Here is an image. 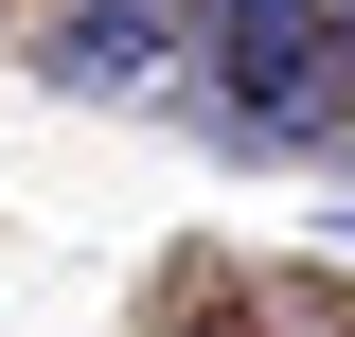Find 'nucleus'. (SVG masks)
Segmentation results:
<instances>
[{"instance_id":"39448f33","label":"nucleus","mask_w":355,"mask_h":337,"mask_svg":"<svg viewBox=\"0 0 355 337\" xmlns=\"http://www.w3.org/2000/svg\"><path fill=\"white\" fill-rule=\"evenodd\" d=\"M338 249H355V213H338Z\"/></svg>"},{"instance_id":"f03ea898","label":"nucleus","mask_w":355,"mask_h":337,"mask_svg":"<svg viewBox=\"0 0 355 337\" xmlns=\"http://www.w3.org/2000/svg\"><path fill=\"white\" fill-rule=\"evenodd\" d=\"M160 71H178V18L71 0V36H53V89H71V107H160Z\"/></svg>"},{"instance_id":"f257e3e1","label":"nucleus","mask_w":355,"mask_h":337,"mask_svg":"<svg viewBox=\"0 0 355 337\" xmlns=\"http://www.w3.org/2000/svg\"><path fill=\"white\" fill-rule=\"evenodd\" d=\"M196 36H214V125L266 142V160H302V142H355V53H338V0H196Z\"/></svg>"},{"instance_id":"20e7f679","label":"nucleus","mask_w":355,"mask_h":337,"mask_svg":"<svg viewBox=\"0 0 355 337\" xmlns=\"http://www.w3.org/2000/svg\"><path fill=\"white\" fill-rule=\"evenodd\" d=\"M338 53H355V0H338Z\"/></svg>"},{"instance_id":"7ed1b4c3","label":"nucleus","mask_w":355,"mask_h":337,"mask_svg":"<svg viewBox=\"0 0 355 337\" xmlns=\"http://www.w3.org/2000/svg\"><path fill=\"white\" fill-rule=\"evenodd\" d=\"M142 18H196V0H142Z\"/></svg>"}]
</instances>
